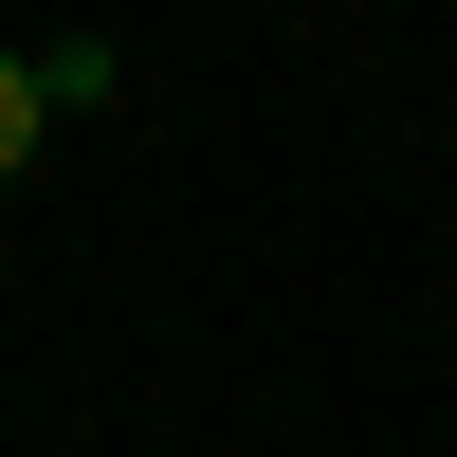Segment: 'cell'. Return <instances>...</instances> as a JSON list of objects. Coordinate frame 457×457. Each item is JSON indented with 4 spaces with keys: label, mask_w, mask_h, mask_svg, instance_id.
<instances>
[{
    "label": "cell",
    "mask_w": 457,
    "mask_h": 457,
    "mask_svg": "<svg viewBox=\"0 0 457 457\" xmlns=\"http://www.w3.org/2000/svg\"><path fill=\"white\" fill-rule=\"evenodd\" d=\"M37 165V55H0V183Z\"/></svg>",
    "instance_id": "6da1fadb"
}]
</instances>
